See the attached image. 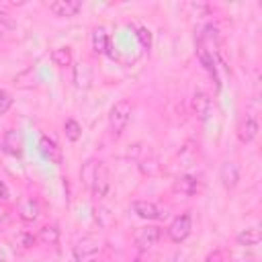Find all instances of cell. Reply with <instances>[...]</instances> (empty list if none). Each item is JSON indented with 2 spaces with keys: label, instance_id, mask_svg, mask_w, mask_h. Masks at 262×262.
Returning <instances> with one entry per match:
<instances>
[{
  "label": "cell",
  "instance_id": "obj_24",
  "mask_svg": "<svg viewBox=\"0 0 262 262\" xmlns=\"http://www.w3.org/2000/svg\"><path fill=\"white\" fill-rule=\"evenodd\" d=\"M14 244L18 246V250H31L35 244H37V235H33V233H29V231H18L16 235H14Z\"/></svg>",
  "mask_w": 262,
  "mask_h": 262
},
{
  "label": "cell",
  "instance_id": "obj_3",
  "mask_svg": "<svg viewBox=\"0 0 262 262\" xmlns=\"http://www.w3.org/2000/svg\"><path fill=\"white\" fill-rule=\"evenodd\" d=\"M98 252H100L98 239L92 237V235H86V237L76 242V246H74V260L76 262H96Z\"/></svg>",
  "mask_w": 262,
  "mask_h": 262
},
{
  "label": "cell",
  "instance_id": "obj_10",
  "mask_svg": "<svg viewBox=\"0 0 262 262\" xmlns=\"http://www.w3.org/2000/svg\"><path fill=\"white\" fill-rule=\"evenodd\" d=\"M47 8H49L51 14L66 18V16H76L82 10V2H78V0H55V2L47 4Z\"/></svg>",
  "mask_w": 262,
  "mask_h": 262
},
{
  "label": "cell",
  "instance_id": "obj_13",
  "mask_svg": "<svg viewBox=\"0 0 262 262\" xmlns=\"http://www.w3.org/2000/svg\"><path fill=\"white\" fill-rule=\"evenodd\" d=\"M39 213H41V207L33 196H27L18 203V217L23 221H35L39 217Z\"/></svg>",
  "mask_w": 262,
  "mask_h": 262
},
{
  "label": "cell",
  "instance_id": "obj_21",
  "mask_svg": "<svg viewBox=\"0 0 262 262\" xmlns=\"http://www.w3.org/2000/svg\"><path fill=\"white\" fill-rule=\"evenodd\" d=\"M72 47H55L51 49V61L57 66V68H66L72 63Z\"/></svg>",
  "mask_w": 262,
  "mask_h": 262
},
{
  "label": "cell",
  "instance_id": "obj_28",
  "mask_svg": "<svg viewBox=\"0 0 262 262\" xmlns=\"http://www.w3.org/2000/svg\"><path fill=\"white\" fill-rule=\"evenodd\" d=\"M8 186L4 184V180H0V201H8Z\"/></svg>",
  "mask_w": 262,
  "mask_h": 262
},
{
  "label": "cell",
  "instance_id": "obj_29",
  "mask_svg": "<svg viewBox=\"0 0 262 262\" xmlns=\"http://www.w3.org/2000/svg\"><path fill=\"white\" fill-rule=\"evenodd\" d=\"M4 219H6V213H4V211H0V223H2Z\"/></svg>",
  "mask_w": 262,
  "mask_h": 262
},
{
  "label": "cell",
  "instance_id": "obj_19",
  "mask_svg": "<svg viewBox=\"0 0 262 262\" xmlns=\"http://www.w3.org/2000/svg\"><path fill=\"white\" fill-rule=\"evenodd\" d=\"M74 82L78 88H88L92 82V72L88 68V63H78L74 68Z\"/></svg>",
  "mask_w": 262,
  "mask_h": 262
},
{
  "label": "cell",
  "instance_id": "obj_12",
  "mask_svg": "<svg viewBox=\"0 0 262 262\" xmlns=\"http://www.w3.org/2000/svg\"><path fill=\"white\" fill-rule=\"evenodd\" d=\"M192 111H194V115L203 123L209 119V115H211V98H209L207 92H203V90L194 92V96H192Z\"/></svg>",
  "mask_w": 262,
  "mask_h": 262
},
{
  "label": "cell",
  "instance_id": "obj_26",
  "mask_svg": "<svg viewBox=\"0 0 262 262\" xmlns=\"http://www.w3.org/2000/svg\"><path fill=\"white\" fill-rule=\"evenodd\" d=\"M12 106V96L6 92V90H0V117L6 115Z\"/></svg>",
  "mask_w": 262,
  "mask_h": 262
},
{
  "label": "cell",
  "instance_id": "obj_2",
  "mask_svg": "<svg viewBox=\"0 0 262 262\" xmlns=\"http://www.w3.org/2000/svg\"><path fill=\"white\" fill-rule=\"evenodd\" d=\"M190 231H192V217H190V213H182V215L174 217L172 223L166 229L170 242H174V244H182L190 235Z\"/></svg>",
  "mask_w": 262,
  "mask_h": 262
},
{
  "label": "cell",
  "instance_id": "obj_1",
  "mask_svg": "<svg viewBox=\"0 0 262 262\" xmlns=\"http://www.w3.org/2000/svg\"><path fill=\"white\" fill-rule=\"evenodd\" d=\"M131 113H133V106H131V102L125 100V98L117 100V102L111 106V111H108V129H111V133H113L115 137L123 135V131L127 129V125H129V121H131Z\"/></svg>",
  "mask_w": 262,
  "mask_h": 262
},
{
  "label": "cell",
  "instance_id": "obj_8",
  "mask_svg": "<svg viewBox=\"0 0 262 262\" xmlns=\"http://www.w3.org/2000/svg\"><path fill=\"white\" fill-rule=\"evenodd\" d=\"M201 180L196 178V176H192V174H182V176H178L176 180H174V184H172V190L176 192V194H180V196H194V194H199L201 192Z\"/></svg>",
  "mask_w": 262,
  "mask_h": 262
},
{
  "label": "cell",
  "instance_id": "obj_5",
  "mask_svg": "<svg viewBox=\"0 0 262 262\" xmlns=\"http://www.w3.org/2000/svg\"><path fill=\"white\" fill-rule=\"evenodd\" d=\"M90 192L96 199H104L111 192V174H108V170H106V166L102 162L96 164V172H94V180H92Z\"/></svg>",
  "mask_w": 262,
  "mask_h": 262
},
{
  "label": "cell",
  "instance_id": "obj_25",
  "mask_svg": "<svg viewBox=\"0 0 262 262\" xmlns=\"http://www.w3.org/2000/svg\"><path fill=\"white\" fill-rule=\"evenodd\" d=\"M137 41L141 43V47L147 51L149 47H151V31L149 29H145V27H137Z\"/></svg>",
  "mask_w": 262,
  "mask_h": 262
},
{
  "label": "cell",
  "instance_id": "obj_11",
  "mask_svg": "<svg viewBox=\"0 0 262 262\" xmlns=\"http://www.w3.org/2000/svg\"><path fill=\"white\" fill-rule=\"evenodd\" d=\"M256 135H258V121H256V117L246 115L237 125V139L242 143H250L256 139Z\"/></svg>",
  "mask_w": 262,
  "mask_h": 262
},
{
  "label": "cell",
  "instance_id": "obj_31",
  "mask_svg": "<svg viewBox=\"0 0 262 262\" xmlns=\"http://www.w3.org/2000/svg\"><path fill=\"white\" fill-rule=\"evenodd\" d=\"M174 262H182V258L180 256H174Z\"/></svg>",
  "mask_w": 262,
  "mask_h": 262
},
{
  "label": "cell",
  "instance_id": "obj_15",
  "mask_svg": "<svg viewBox=\"0 0 262 262\" xmlns=\"http://www.w3.org/2000/svg\"><path fill=\"white\" fill-rule=\"evenodd\" d=\"M260 229L254 225V227H248V229H242L237 235H235V242L237 246H244V248H254L260 244Z\"/></svg>",
  "mask_w": 262,
  "mask_h": 262
},
{
  "label": "cell",
  "instance_id": "obj_16",
  "mask_svg": "<svg viewBox=\"0 0 262 262\" xmlns=\"http://www.w3.org/2000/svg\"><path fill=\"white\" fill-rule=\"evenodd\" d=\"M2 147H4L10 156H20V154H23V139H20V135H18L14 129L6 131L4 139H2Z\"/></svg>",
  "mask_w": 262,
  "mask_h": 262
},
{
  "label": "cell",
  "instance_id": "obj_18",
  "mask_svg": "<svg viewBox=\"0 0 262 262\" xmlns=\"http://www.w3.org/2000/svg\"><path fill=\"white\" fill-rule=\"evenodd\" d=\"M37 242H41L43 246H57L59 244V229L57 225H45L39 229V235H37Z\"/></svg>",
  "mask_w": 262,
  "mask_h": 262
},
{
  "label": "cell",
  "instance_id": "obj_6",
  "mask_svg": "<svg viewBox=\"0 0 262 262\" xmlns=\"http://www.w3.org/2000/svg\"><path fill=\"white\" fill-rule=\"evenodd\" d=\"M131 211L137 217L147 219V221H158V219L166 217V211L162 207H158L156 203H151V201H133L131 203Z\"/></svg>",
  "mask_w": 262,
  "mask_h": 262
},
{
  "label": "cell",
  "instance_id": "obj_4",
  "mask_svg": "<svg viewBox=\"0 0 262 262\" xmlns=\"http://www.w3.org/2000/svg\"><path fill=\"white\" fill-rule=\"evenodd\" d=\"M160 237H162V229L158 225H143V227H139L135 231L133 242L141 252H149V250H154L158 246Z\"/></svg>",
  "mask_w": 262,
  "mask_h": 262
},
{
  "label": "cell",
  "instance_id": "obj_9",
  "mask_svg": "<svg viewBox=\"0 0 262 262\" xmlns=\"http://www.w3.org/2000/svg\"><path fill=\"white\" fill-rule=\"evenodd\" d=\"M196 57H199L201 66L209 72V76L215 80V84H217V88H219V74H217V59H215V53H213L211 49H207V47L203 45V41H199V39H196Z\"/></svg>",
  "mask_w": 262,
  "mask_h": 262
},
{
  "label": "cell",
  "instance_id": "obj_17",
  "mask_svg": "<svg viewBox=\"0 0 262 262\" xmlns=\"http://www.w3.org/2000/svg\"><path fill=\"white\" fill-rule=\"evenodd\" d=\"M90 41H92V49H94V53L102 55V53H106V51H108V43H111V39H108V33H106L102 27L92 31Z\"/></svg>",
  "mask_w": 262,
  "mask_h": 262
},
{
  "label": "cell",
  "instance_id": "obj_23",
  "mask_svg": "<svg viewBox=\"0 0 262 262\" xmlns=\"http://www.w3.org/2000/svg\"><path fill=\"white\" fill-rule=\"evenodd\" d=\"M14 31H16V23H14L12 14L6 10H0V37H8Z\"/></svg>",
  "mask_w": 262,
  "mask_h": 262
},
{
  "label": "cell",
  "instance_id": "obj_22",
  "mask_svg": "<svg viewBox=\"0 0 262 262\" xmlns=\"http://www.w3.org/2000/svg\"><path fill=\"white\" fill-rule=\"evenodd\" d=\"M63 133H66V139L76 143L80 137H82V125L76 121V119H66L63 123Z\"/></svg>",
  "mask_w": 262,
  "mask_h": 262
},
{
  "label": "cell",
  "instance_id": "obj_20",
  "mask_svg": "<svg viewBox=\"0 0 262 262\" xmlns=\"http://www.w3.org/2000/svg\"><path fill=\"white\" fill-rule=\"evenodd\" d=\"M96 164H98V160L90 158V160H86V162L82 164V168H80V180H82V184H84L88 190H90V186H92V180H94Z\"/></svg>",
  "mask_w": 262,
  "mask_h": 262
},
{
  "label": "cell",
  "instance_id": "obj_7",
  "mask_svg": "<svg viewBox=\"0 0 262 262\" xmlns=\"http://www.w3.org/2000/svg\"><path fill=\"white\" fill-rule=\"evenodd\" d=\"M219 180L225 190H233L239 184V164L233 160H225L219 166Z\"/></svg>",
  "mask_w": 262,
  "mask_h": 262
},
{
  "label": "cell",
  "instance_id": "obj_30",
  "mask_svg": "<svg viewBox=\"0 0 262 262\" xmlns=\"http://www.w3.org/2000/svg\"><path fill=\"white\" fill-rule=\"evenodd\" d=\"M0 262H4V252H2V248H0Z\"/></svg>",
  "mask_w": 262,
  "mask_h": 262
},
{
  "label": "cell",
  "instance_id": "obj_27",
  "mask_svg": "<svg viewBox=\"0 0 262 262\" xmlns=\"http://www.w3.org/2000/svg\"><path fill=\"white\" fill-rule=\"evenodd\" d=\"M205 262H225V260H223V254H221L219 250H215V252H211V254L207 256Z\"/></svg>",
  "mask_w": 262,
  "mask_h": 262
},
{
  "label": "cell",
  "instance_id": "obj_32",
  "mask_svg": "<svg viewBox=\"0 0 262 262\" xmlns=\"http://www.w3.org/2000/svg\"><path fill=\"white\" fill-rule=\"evenodd\" d=\"M131 262H141V260H131Z\"/></svg>",
  "mask_w": 262,
  "mask_h": 262
},
{
  "label": "cell",
  "instance_id": "obj_14",
  "mask_svg": "<svg viewBox=\"0 0 262 262\" xmlns=\"http://www.w3.org/2000/svg\"><path fill=\"white\" fill-rule=\"evenodd\" d=\"M39 149L45 158H49V162L53 164H61V147H57V143L53 139H49L47 135H43L39 139Z\"/></svg>",
  "mask_w": 262,
  "mask_h": 262
}]
</instances>
